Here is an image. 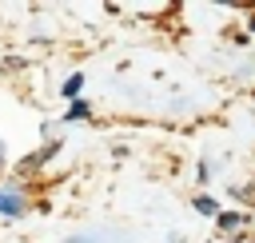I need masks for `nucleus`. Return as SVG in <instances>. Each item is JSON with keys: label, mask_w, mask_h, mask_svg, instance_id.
<instances>
[{"label": "nucleus", "mask_w": 255, "mask_h": 243, "mask_svg": "<svg viewBox=\"0 0 255 243\" xmlns=\"http://www.w3.org/2000/svg\"><path fill=\"white\" fill-rule=\"evenodd\" d=\"M24 211V199L16 191H0V215H20Z\"/></svg>", "instance_id": "obj_1"}, {"label": "nucleus", "mask_w": 255, "mask_h": 243, "mask_svg": "<svg viewBox=\"0 0 255 243\" xmlns=\"http://www.w3.org/2000/svg\"><path fill=\"white\" fill-rule=\"evenodd\" d=\"M195 211H203V215H215V211H219V203H215V199H207V195H199V199H195Z\"/></svg>", "instance_id": "obj_2"}, {"label": "nucleus", "mask_w": 255, "mask_h": 243, "mask_svg": "<svg viewBox=\"0 0 255 243\" xmlns=\"http://www.w3.org/2000/svg\"><path fill=\"white\" fill-rule=\"evenodd\" d=\"M243 219H247L243 211H239V215H223V219H219V227H223V231H231V227H239Z\"/></svg>", "instance_id": "obj_3"}, {"label": "nucleus", "mask_w": 255, "mask_h": 243, "mask_svg": "<svg viewBox=\"0 0 255 243\" xmlns=\"http://www.w3.org/2000/svg\"><path fill=\"white\" fill-rule=\"evenodd\" d=\"M80 84H84V76H68V84H64V96H76V92H80Z\"/></svg>", "instance_id": "obj_4"}, {"label": "nucleus", "mask_w": 255, "mask_h": 243, "mask_svg": "<svg viewBox=\"0 0 255 243\" xmlns=\"http://www.w3.org/2000/svg\"><path fill=\"white\" fill-rule=\"evenodd\" d=\"M88 116V104H72V112H68V120H84Z\"/></svg>", "instance_id": "obj_5"}, {"label": "nucleus", "mask_w": 255, "mask_h": 243, "mask_svg": "<svg viewBox=\"0 0 255 243\" xmlns=\"http://www.w3.org/2000/svg\"><path fill=\"white\" fill-rule=\"evenodd\" d=\"M251 28H255V20H251Z\"/></svg>", "instance_id": "obj_6"}]
</instances>
